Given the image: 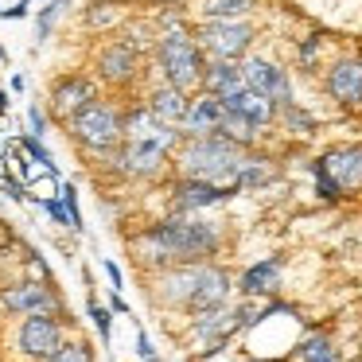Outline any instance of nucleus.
<instances>
[{
	"label": "nucleus",
	"instance_id": "32",
	"mask_svg": "<svg viewBox=\"0 0 362 362\" xmlns=\"http://www.w3.org/2000/svg\"><path fill=\"white\" fill-rule=\"evenodd\" d=\"M63 203L66 211H71V230H82V206H78V191H74V183L63 180Z\"/></svg>",
	"mask_w": 362,
	"mask_h": 362
},
{
	"label": "nucleus",
	"instance_id": "33",
	"mask_svg": "<svg viewBox=\"0 0 362 362\" xmlns=\"http://www.w3.org/2000/svg\"><path fill=\"white\" fill-rule=\"evenodd\" d=\"M320 47H323L320 35H308V40L300 43V66H304V71H312V66H315V59H320Z\"/></svg>",
	"mask_w": 362,
	"mask_h": 362
},
{
	"label": "nucleus",
	"instance_id": "31",
	"mask_svg": "<svg viewBox=\"0 0 362 362\" xmlns=\"http://www.w3.org/2000/svg\"><path fill=\"white\" fill-rule=\"evenodd\" d=\"M281 110H284V121H288V125H292V129H296V133H312V125H315V121H312V117H308V113H304V110H300V105H296V102H288V105H281Z\"/></svg>",
	"mask_w": 362,
	"mask_h": 362
},
{
	"label": "nucleus",
	"instance_id": "15",
	"mask_svg": "<svg viewBox=\"0 0 362 362\" xmlns=\"http://www.w3.org/2000/svg\"><path fill=\"white\" fill-rule=\"evenodd\" d=\"M230 292H234V276H230L222 265H211V261H203L199 284H195V292H191V300H187V308H183V312H187V315L214 312V308H222V304L230 300Z\"/></svg>",
	"mask_w": 362,
	"mask_h": 362
},
{
	"label": "nucleus",
	"instance_id": "44",
	"mask_svg": "<svg viewBox=\"0 0 362 362\" xmlns=\"http://www.w3.org/2000/svg\"><path fill=\"white\" fill-rule=\"evenodd\" d=\"M245 362H250V358H245Z\"/></svg>",
	"mask_w": 362,
	"mask_h": 362
},
{
	"label": "nucleus",
	"instance_id": "23",
	"mask_svg": "<svg viewBox=\"0 0 362 362\" xmlns=\"http://www.w3.org/2000/svg\"><path fill=\"white\" fill-rule=\"evenodd\" d=\"M253 8H257V0H203L199 4L203 20H245Z\"/></svg>",
	"mask_w": 362,
	"mask_h": 362
},
{
	"label": "nucleus",
	"instance_id": "38",
	"mask_svg": "<svg viewBox=\"0 0 362 362\" xmlns=\"http://www.w3.org/2000/svg\"><path fill=\"white\" fill-rule=\"evenodd\" d=\"M102 269H105V276H110V281H113V288L121 292V284H125V276H121V265H117V261H113V257H105V261H102Z\"/></svg>",
	"mask_w": 362,
	"mask_h": 362
},
{
	"label": "nucleus",
	"instance_id": "42",
	"mask_svg": "<svg viewBox=\"0 0 362 362\" xmlns=\"http://www.w3.org/2000/svg\"><path fill=\"white\" fill-rule=\"evenodd\" d=\"M144 362H160V358H156V354H152V358H144Z\"/></svg>",
	"mask_w": 362,
	"mask_h": 362
},
{
	"label": "nucleus",
	"instance_id": "10",
	"mask_svg": "<svg viewBox=\"0 0 362 362\" xmlns=\"http://www.w3.org/2000/svg\"><path fill=\"white\" fill-rule=\"evenodd\" d=\"M121 136H125V141H152V144H160V148H168V152H175L180 141H183L180 129L164 125L144 102L121 110Z\"/></svg>",
	"mask_w": 362,
	"mask_h": 362
},
{
	"label": "nucleus",
	"instance_id": "4",
	"mask_svg": "<svg viewBox=\"0 0 362 362\" xmlns=\"http://www.w3.org/2000/svg\"><path fill=\"white\" fill-rule=\"evenodd\" d=\"M66 133H71V141L78 144V148L86 152H110L117 148L125 136H121V105L110 102V98H94V102H86L78 113H71L66 117Z\"/></svg>",
	"mask_w": 362,
	"mask_h": 362
},
{
	"label": "nucleus",
	"instance_id": "34",
	"mask_svg": "<svg viewBox=\"0 0 362 362\" xmlns=\"http://www.w3.org/2000/svg\"><path fill=\"white\" fill-rule=\"evenodd\" d=\"M40 203H43V211H47L51 218L59 222V226H66V230H71V211H66V203H63V199H40Z\"/></svg>",
	"mask_w": 362,
	"mask_h": 362
},
{
	"label": "nucleus",
	"instance_id": "2",
	"mask_svg": "<svg viewBox=\"0 0 362 362\" xmlns=\"http://www.w3.org/2000/svg\"><path fill=\"white\" fill-rule=\"evenodd\" d=\"M242 160H245V148L234 144V141H226L222 133L187 136L183 148H175V164H180V172L191 175V180H206V183H234Z\"/></svg>",
	"mask_w": 362,
	"mask_h": 362
},
{
	"label": "nucleus",
	"instance_id": "6",
	"mask_svg": "<svg viewBox=\"0 0 362 362\" xmlns=\"http://www.w3.org/2000/svg\"><path fill=\"white\" fill-rule=\"evenodd\" d=\"M66 331L63 320L47 312H35V315H20V327H16V351L24 354L28 362H47L51 354L63 346Z\"/></svg>",
	"mask_w": 362,
	"mask_h": 362
},
{
	"label": "nucleus",
	"instance_id": "22",
	"mask_svg": "<svg viewBox=\"0 0 362 362\" xmlns=\"http://www.w3.org/2000/svg\"><path fill=\"white\" fill-rule=\"evenodd\" d=\"M242 86H245V78H242V66L238 63H226V59H211V63H206V71H203V90L206 94L230 98Z\"/></svg>",
	"mask_w": 362,
	"mask_h": 362
},
{
	"label": "nucleus",
	"instance_id": "35",
	"mask_svg": "<svg viewBox=\"0 0 362 362\" xmlns=\"http://www.w3.org/2000/svg\"><path fill=\"white\" fill-rule=\"evenodd\" d=\"M28 136H47V117H43L40 105H28Z\"/></svg>",
	"mask_w": 362,
	"mask_h": 362
},
{
	"label": "nucleus",
	"instance_id": "21",
	"mask_svg": "<svg viewBox=\"0 0 362 362\" xmlns=\"http://www.w3.org/2000/svg\"><path fill=\"white\" fill-rule=\"evenodd\" d=\"M276 284H281V257H261L257 265H250L238 281V292L242 296H273Z\"/></svg>",
	"mask_w": 362,
	"mask_h": 362
},
{
	"label": "nucleus",
	"instance_id": "7",
	"mask_svg": "<svg viewBox=\"0 0 362 362\" xmlns=\"http://www.w3.org/2000/svg\"><path fill=\"white\" fill-rule=\"evenodd\" d=\"M102 156H110L113 172L125 175V180H156L172 152L152 144V141H121L117 148L102 152Z\"/></svg>",
	"mask_w": 362,
	"mask_h": 362
},
{
	"label": "nucleus",
	"instance_id": "11",
	"mask_svg": "<svg viewBox=\"0 0 362 362\" xmlns=\"http://www.w3.org/2000/svg\"><path fill=\"white\" fill-rule=\"evenodd\" d=\"M230 195H238L234 183H206V180L183 175L172 187V211L175 214H199V211H211V206H222Z\"/></svg>",
	"mask_w": 362,
	"mask_h": 362
},
{
	"label": "nucleus",
	"instance_id": "40",
	"mask_svg": "<svg viewBox=\"0 0 362 362\" xmlns=\"http://www.w3.org/2000/svg\"><path fill=\"white\" fill-rule=\"evenodd\" d=\"M110 308H113V315H129V304H125V296H121V292H113V296H110Z\"/></svg>",
	"mask_w": 362,
	"mask_h": 362
},
{
	"label": "nucleus",
	"instance_id": "17",
	"mask_svg": "<svg viewBox=\"0 0 362 362\" xmlns=\"http://www.w3.org/2000/svg\"><path fill=\"white\" fill-rule=\"evenodd\" d=\"M98 98V82L90 78V74H63V78L51 82V94H47V105L55 117H71V113H78L86 102H94Z\"/></svg>",
	"mask_w": 362,
	"mask_h": 362
},
{
	"label": "nucleus",
	"instance_id": "41",
	"mask_svg": "<svg viewBox=\"0 0 362 362\" xmlns=\"http://www.w3.org/2000/svg\"><path fill=\"white\" fill-rule=\"evenodd\" d=\"M28 90V82H24V74H16V78H12V94H24Z\"/></svg>",
	"mask_w": 362,
	"mask_h": 362
},
{
	"label": "nucleus",
	"instance_id": "14",
	"mask_svg": "<svg viewBox=\"0 0 362 362\" xmlns=\"http://www.w3.org/2000/svg\"><path fill=\"white\" fill-rule=\"evenodd\" d=\"M315 168H320L343 195L346 191H362V144H339V148L323 152V156L315 160Z\"/></svg>",
	"mask_w": 362,
	"mask_h": 362
},
{
	"label": "nucleus",
	"instance_id": "3",
	"mask_svg": "<svg viewBox=\"0 0 362 362\" xmlns=\"http://www.w3.org/2000/svg\"><path fill=\"white\" fill-rule=\"evenodd\" d=\"M156 63H160V74H164L168 86L183 90V94H191V90L203 86L206 55L199 51L195 32H187V28L175 24V20L160 32V40H156Z\"/></svg>",
	"mask_w": 362,
	"mask_h": 362
},
{
	"label": "nucleus",
	"instance_id": "37",
	"mask_svg": "<svg viewBox=\"0 0 362 362\" xmlns=\"http://www.w3.org/2000/svg\"><path fill=\"white\" fill-rule=\"evenodd\" d=\"M35 0H16L12 8H0V20H28V12H32Z\"/></svg>",
	"mask_w": 362,
	"mask_h": 362
},
{
	"label": "nucleus",
	"instance_id": "8",
	"mask_svg": "<svg viewBox=\"0 0 362 362\" xmlns=\"http://www.w3.org/2000/svg\"><path fill=\"white\" fill-rule=\"evenodd\" d=\"M98 78L113 90H125L136 82L141 74V51H136L133 40H110L102 51H98V63H94Z\"/></svg>",
	"mask_w": 362,
	"mask_h": 362
},
{
	"label": "nucleus",
	"instance_id": "1",
	"mask_svg": "<svg viewBox=\"0 0 362 362\" xmlns=\"http://www.w3.org/2000/svg\"><path fill=\"white\" fill-rule=\"evenodd\" d=\"M218 250H222V230L214 222L191 218V214H172L156 226H144L133 238V253L152 269L211 261Z\"/></svg>",
	"mask_w": 362,
	"mask_h": 362
},
{
	"label": "nucleus",
	"instance_id": "18",
	"mask_svg": "<svg viewBox=\"0 0 362 362\" xmlns=\"http://www.w3.org/2000/svg\"><path fill=\"white\" fill-rule=\"evenodd\" d=\"M222 113H226V105H222L214 94H206V90H203V98H191L187 117H183V125H180V129H183L187 136H206V133H218Z\"/></svg>",
	"mask_w": 362,
	"mask_h": 362
},
{
	"label": "nucleus",
	"instance_id": "5",
	"mask_svg": "<svg viewBox=\"0 0 362 362\" xmlns=\"http://www.w3.org/2000/svg\"><path fill=\"white\" fill-rule=\"evenodd\" d=\"M195 43L206 59L238 63L253 43V28L245 24V20H203L199 32H195Z\"/></svg>",
	"mask_w": 362,
	"mask_h": 362
},
{
	"label": "nucleus",
	"instance_id": "16",
	"mask_svg": "<svg viewBox=\"0 0 362 362\" xmlns=\"http://www.w3.org/2000/svg\"><path fill=\"white\" fill-rule=\"evenodd\" d=\"M323 90L327 98L339 105V110H358L362 105V59H339L331 63L327 78H323Z\"/></svg>",
	"mask_w": 362,
	"mask_h": 362
},
{
	"label": "nucleus",
	"instance_id": "13",
	"mask_svg": "<svg viewBox=\"0 0 362 362\" xmlns=\"http://www.w3.org/2000/svg\"><path fill=\"white\" fill-rule=\"evenodd\" d=\"M238 66H242L245 86L257 90V94H265L276 110L292 102V78H288V71H284V66L269 63V59H245V63H238Z\"/></svg>",
	"mask_w": 362,
	"mask_h": 362
},
{
	"label": "nucleus",
	"instance_id": "27",
	"mask_svg": "<svg viewBox=\"0 0 362 362\" xmlns=\"http://www.w3.org/2000/svg\"><path fill=\"white\" fill-rule=\"evenodd\" d=\"M98 12H86V24L90 28H110L121 20V4H113V0H102V4H94Z\"/></svg>",
	"mask_w": 362,
	"mask_h": 362
},
{
	"label": "nucleus",
	"instance_id": "30",
	"mask_svg": "<svg viewBox=\"0 0 362 362\" xmlns=\"http://www.w3.org/2000/svg\"><path fill=\"white\" fill-rule=\"evenodd\" d=\"M312 180H315V195H320L323 203H339V199H343V191H339L335 183H331V180H327V175H323L315 164H312Z\"/></svg>",
	"mask_w": 362,
	"mask_h": 362
},
{
	"label": "nucleus",
	"instance_id": "43",
	"mask_svg": "<svg viewBox=\"0 0 362 362\" xmlns=\"http://www.w3.org/2000/svg\"><path fill=\"white\" fill-rule=\"evenodd\" d=\"M0 63H4V47H0Z\"/></svg>",
	"mask_w": 362,
	"mask_h": 362
},
{
	"label": "nucleus",
	"instance_id": "28",
	"mask_svg": "<svg viewBox=\"0 0 362 362\" xmlns=\"http://www.w3.org/2000/svg\"><path fill=\"white\" fill-rule=\"evenodd\" d=\"M47 362H94V351H90L86 343H66L63 339V346H59Z\"/></svg>",
	"mask_w": 362,
	"mask_h": 362
},
{
	"label": "nucleus",
	"instance_id": "26",
	"mask_svg": "<svg viewBox=\"0 0 362 362\" xmlns=\"http://www.w3.org/2000/svg\"><path fill=\"white\" fill-rule=\"evenodd\" d=\"M66 4H71V0H47V8L40 12V24H35V43H47L51 40V28H55V20L63 16Z\"/></svg>",
	"mask_w": 362,
	"mask_h": 362
},
{
	"label": "nucleus",
	"instance_id": "12",
	"mask_svg": "<svg viewBox=\"0 0 362 362\" xmlns=\"http://www.w3.org/2000/svg\"><path fill=\"white\" fill-rule=\"evenodd\" d=\"M0 308L12 315H35V312H63V300L51 292V284L43 281H20V284H8V288H0Z\"/></svg>",
	"mask_w": 362,
	"mask_h": 362
},
{
	"label": "nucleus",
	"instance_id": "36",
	"mask_svg": "<svg viewBox=\"0 0 362 362\" xmlns=\"http://www.w3.org/2000/svg\"><path fill=\"white\" fill-rule=\"evenodd\" d=\"M0 191L4 195H12V199H28V187H24V180H16V175H0Z\"/></svg>",
	"mask_w": 362,
	"mask_h": 362
},
{
	"label": "nucleus",
	"instance_id": "39",
	"mask_svg": "<svg viewBox=\"0 0 362 362\" xmlns=\"http://www.w3.org/2000/svg\"><path fill=\"white\" fill-rule=\"evenodd\" d=\"M136 354H141V358H152V354H156V351H152V343H148V335H144L141 327H136Z\"/></svg>",
	"mask_w": 362,
	"mask_h": 362
},
{
	"label": "nucleus",
	"instance_id": "29",
	"mask_svg": "<svg viewBox=\"0 0 362 362\" xmlns=\"http://www.w3.org/2000/svg\"><path fill=\"white\" fill-rule=\"evenodd\" d=\"M90 320H94V327H98V335H102V343H110V335H113V308L98 304V300L90 296Z\"/></svg>",
	"mask_w": 362,
	"mask_h": 362
},
{
	"label": "nucleus",
	"instance_id": "20",
	"mask_svg": "<svg viewBox=\"0 0 362 362\" xmlns=\"http://www.w3.org/2000/svg\"><path fill=\"white\" fill-rule=\"evenodd\" d=\"M222 105H226L230 113H238V117H245V121H253L257 129H265L269 121L276 117V105L269 102L265 94H257V90H250V86H242L238 94H230V98H218Z\"/></svg>",
	"mask_w": 362,
	"mask_h": 362
},
{
	"label": "nucleus",
	"instance_id": "9",
	"mask_svg": "<svg viewBox=\"0 0 362 362\" xmlns=\"http://www.w3.org/2000/svg\"><path fill=\"white\" fill-rule=\"evenodd\" d=\"M199 273H203V261L156 269L148 296H156V304H164V308H175V312H183V308H187V300H191V292H195V284H199Z\"/></svg>",
	"mask_w": 362,
	"mask_h": 362
},
{
	"label": "nucleus",
	"instance_id": "25",
	"mask_svg": "<svg viewBox=\"0 0 362 362\" xmlns=\"http://www.w3.org/2000/svg\"><path fill=\"white\" fill-rule=\"evenodd\" d=\"M218 133L226 136V141H234V144H242V148H250L253 141H257V125L253 121H245V117H238V113H222V125H218Z\"/></svg>",
	"mask_w": 362,
	"mask_h": 362
},
{
	"label": "nucleus",
	"instance_id": "19",
	"mask_svg": "<svg viewBox=\"0 0 362 362\" xmlns=\"http://www.w3.org/2000/svg\"><path fill=\"white\" fill-rule=\"evenodd\" d=\"M144 105H148L152 113H156L164 125H183V117H187V105H191V94H183V90L168 86V82H160V86L148 90V98H144Z\"/></svg>",
	"mask_w": 362,
	"mask_h": 362
},
{
	"label": "nucleus",
	"instance_id": "24",
	"mask_svg": "<svg viewBox=\"0 0 362 362\" xmlns=\"http://www.w3.org/2000/svg\"><path fill=\"white\" fill-rule=\"evenodd\" d=\"M296 358H300V362H343V354L335 351V343H331L327 335L312 331V335H308L304 343L296 346Z\"/></svg>",
	"mask_w": 362,
	"mask_h": 362
}]
</instances>
